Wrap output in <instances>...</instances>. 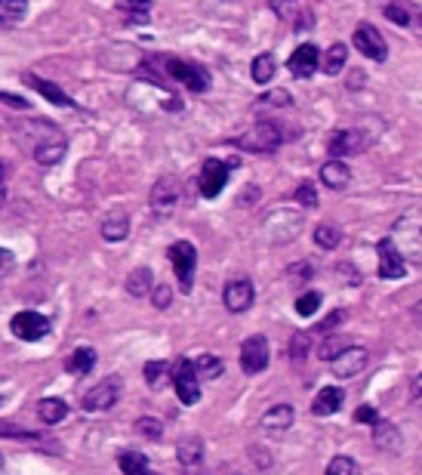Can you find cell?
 Returning a JSON list of instances; mask_svg holds the SVG:
<instances>
[{
	"instance_id": "1",
	"label": "cell",
	"mask_w": 422,
	"mask_h": 475,
	"mask_svg": "<svg viewBox=\"0 0 422 475\" xmlns=\"http://www.w3.org/2000/svg\"><path fill=\"white\" fill-rule=\"evenodd\" d=\"M16 136L19 146L40 164V167H56L68 151V139L53 121H40V118H25L16 121Z\"/></svg>"
},
{
	"instance_id": "2",
	"label": "cell",
	"mask_w": 422,
	"mask_h": 475,
	"mask_svg": "<svg viewBox=\"0 0 422 475\" xmlns=\"http://www.w3.org/2000/svg\"><path fill=\"white\" fill-rule=\"evenodd\" d=\"M161 62H164L166 75H170L173 81H179L185 90H192V93H207L210 90V75H207L203 65L176 59V56H161Z\"/></svg>"
},
{
	"instance_id": "3",
	"label": "cell",
	"mask_w": 422,
	"mask_h": 475,
	"mask_svg": "<svg viewBox=\"0 0 422 475\" xmlns=\"http://www.w3.org/2000/svg\"><path fill=\"white\" fill-rule=\"evenodd\" d=\"M281 142H283L281 127L274 121H259L256 127H250L247 133L238 136L235 146L244 151H256V155H268V151L281 148Z\"/></svg>"
},
{
	"instance_id": "4",
	"label": "cell",
	"mask_w": 422,
	"mask_h": 475,
	"mask_svg": "<svg viewBox=\"0 0 422 475\" xmlns=\"http://www.w3.org/2000/svg\"><path fill=\"white\" fill-rule=\"evenodd\" d=\"M231 167H238L235 161H220V157H207L203 161V167H201V176H198V189L203 198H220L222 189H225V183H229V173Z\"/></svg>"
},
{
	"instance_id": "5",
	"label": "cell",
	"mask_w": 422,
	"mask_h": 475,
	"mask_svg": "<svg viewBox=\"0 0 422 475\" xmlns=\"http://www.w3.org/2000/svg\"><path fill=\"white\" fill-rule=\"evenodd\" d=\"M173 386H176V395L182 405H198L201 401V377L198 367H194L192 358H179L173 364Z\"/></svg>"
},
{
	"instance_id": "6",
	"label": "cell",
	"mask_w": 422,
	"mask_h": 475,
	"mask_svg": "<svg viewBox=\"0 0 422 475\" xmlns=\"http://www.w3.org/2000/svg\"><path fill=\"white\" fill-rule=\"evenodd\" d=\"M179 198H182L179 179L161 176V179L155 183V189H151V194H148V207H151V213H155L157 220H166V216L176 213Z\"/></svg>"
},
{
	"instance_id": "7",
	"label": "cell",
	"mask_w": 422,
	"mask_h": 475,
	"mask_svg": "<svg viewBox=\"0 0 422 475\" xmlns=\"http://www.w3.org/2000/svg\"><path fill=\"white\" fill-rule=\"evenodd\" d=\"M170 263H173V272H176V278H179L182 293H192L194 269H198V250H194V244H188V241L173 244V247H170Z\"/></svg>"
},
{
	"instance_id": "8",
	"label": "cell",
	"mask_w": 422,
	"mask_h": 475,
	"mask_svg": "<svg viewBox=\"0 0 422 475\" xmlns=\"http://www.w3.org/2000/svg\"><path fill=\"white\" fill-rule=\"evenodd\" d=\"M49 318L47 315H40V312H31V309H22V312L13 315V321H10V330L19 336V340H25V343H38L43 340V336L49 334Z\"/></svg>"
},
{
	"instance_id": "9",
	"label": "cell",
	"mask_w": 422,
	"mask_h": 475,
	"mask_svg": "<svg viewBox=\"0 0 422 475\" xmlns=\"http://www.w3.org/2000/svg\"><path fill=\"white\" fill-rule=\"evenodd\" d=\"M121 399V380L118 377H105L102 383H96L90 392L84 395V410L86 414H102V410H112Z\"/></svg>"
},
{
	"instance_id": "10",
	"label": "cell",
	"mask_w": 422,
	"mask_h": 475,
	"mask_svg": "<svg viewBox=\"0 0 422 475\" xmlns=\"http://www.w3.org/2000/svg\"><path fill=\"white\" fill-rule=\"evenodd\" d=\"M268 358H272V349H268V340L262 334L247 336L241 345V371L247 377H256L268 367Z\"/></svg>"
},
{
	"instance_id": "11",
	"label": "cell",
	"mask_w": 422,
	"mask_h": 475,
	"mask_svg": "<svg viewBox=\"0 0 422 475\" xmlns=\"http://www.w3.org/2000/svg\"><path fill=\"white\" fill-rule=\"evenodd\" d=\"M376 254H380V265H376V272H380V278L385 281H398L404 278L407 272V263H404V254L398 250L395 238H382L380 247H376Z\"/></svg>"
},
{
	"instance_id": "12",
	"label": "cell",
	"mask_w": 422,
	"mask_h": 475,
	"mask_svg": "<svg viewBox=\"0 0 422 475\" xmlns=\"http://www.w3.org/2000/svg\"><path fill=\"white\" fill-rule=\"evenodd\" d=\"M352 40H355V49L367 56L370 62H385V59H389V43H385V38L380 34V28H373V25L355 28Z\"/></svg>"
},
{
	"instance_id": "13",
	"label": "cell",
	"mask_w": 422,
	"mask_h": 475,
	"mask_svg": "<svg viewBox=\"0 0 422 475\" xmlns=\"http://www.w3.org/2000/svg\"><path fill=\"white\" fill-rule=\"evenodd\" d=\"M367 364H370V352L364 345H348L342 355H337L330 362V373L339 380H348V377H358Z\"/></svg>"
},
{
	"instance_id": "14",
	"label": "cell",
	"mask_w": 422,
	"mask_h": 475,
	"mask_svg": "<svg viewBox=\"0 0 422 475\" xmlns=\"http://www.w3.org/2000/svg\"><path fill=\"white\" fill-rule=\"evenodd\" d=\"M253 300H256V291H253V281H247V278L229 281L222 291V302L231 315H244L247 309L253 306Z\"/></svg>"
},
{
	"instance_id": "15",
	"label": "cell",
	"mask_w": 422,
	"mask_h": 475,
	"mask_svg": "<svg viewBox=\"0 0 422 475\" xmlns=\"http://www.w3.org/2000/svg\"><path fill=\"white\" fill-rule=\"evenodd\" d=\"M268 6L274 10V16L290 22L296 31H309V28L315 25V16H311V10L302 0H268Z\"/></svg>"
},
{
	"instance_id": "16",
	"label": "cell",
	"mask_w": 422,
	"mask_h": 475,
	"mask_svg": "<svg viewBox=\"0 0 422 475\" xmlns=\"http://www.w3.org/2000/svg\"><path fill=\"white\" fill-rule=\"evenodd\" d=\"M370 146V136L364 130H337L330 136V155L346 157V155H361Z\"/></svg>"
},
{
	"instance_id": "17",
	"label": "cell",
	"mask_w": 422,
	"mask_h": 475,
	"mask_svg": "<svg viewBox=\"0 0 422 475\" xmlns=\"http://www.w3.org/2000/svg\"><path fill=\"white\" fill-rule=\"evenodd\" d=\"M290 71H293V77H311L318 68H321V53H318L315 43H300V47L293 49V56L287 59Z\"/></svg>"
},
{
	"instance_id": "18",
	"label": "cell",
	"mask_w": 422,
	"mask_h": 475,
	"mask_svg": "<svg viewBox=\"0 0 422 475\" xmlns=\"http://www.w3.org/2000/svg\"><path fill=\"white\" fill-rule=\"evenodd\" d=\"M293 423H296L293 405H274V408H268L265 414H262L259 429L265 432V435H283V432L293 426Z\"/></svg>"
},
{
	"instance_id": "19",
	"label": "cell",
	"mask_w": 422,
	"mask_h": 475,
	"mask_svg": "<svg viewBox=\"0 0 422 475\" xmlns=\"http://www.w3.org/2000/svg\"><path fill=\"white\" fill-rule=\"evenodd\" d=\"M176 460H179V470L185 475L198 472L203 463V438L201 435H185L176 444Z\"/></svg>"
},
{
	"instance_id": "20",
	"label": "cell",
	"mask_w": 422,
	"mask_h": 475,
	"mask_svg": "<svg viewBox=\"0 0 422 475\" xmlns=\"http://www.w3.org/2000/svg\"><path fill=\"white\" fill-rule=\"evenodd\" d=\"M373 444L380 451H385V453H401V448H404V435H401V429L395 426L391 420H376L373 423Z\"/></svg>"
},
{
	"instance_id": "21",
	"label": "cell",
	"mask_w": 422,
	"mask_h": 475,
	"mask_svg": "<svg viewBox=\"0 0 422 475\" xmlns=\"http://www.w3.org/2000/svg\"><path fill=\"white\" fill-rule=\"evenodd\" d=\"M321 183L333 192L348 189V183H352V167H348L342 157H330V161L321 167Z\"/></svg>"
},
{
	"instance_id": "22",
	"label": "cell",
	"mask_w": 422,
	"mask_h": 475,
	"mask_svg": "<svg viewBox=\"0 0 422 475\" xmlns=\"http://www.w3.org/2000/svg\"><path fill=\"white\" fill-rule=\"evenodd\" d=\"M342 401H346V392H342L339 386H324L321 392L315 395V401H311V414L315 417H330L342 410Z\"/></svg>"
},
{
	"instance_id": "23",
	"label": "cell",
	"mask_w": 422,
	"mask_h": 475,
	"mask_svg": "<svg viewBox=\"0 0 422 475\" xmlns=\"http://www.w3.org/2000/svg\"><path fill=\"white\" fill-rule=\"evenodd\" d=\"M25 81H28V86H34V90H38L40 96L47 99V103L59 105V108L75 105V103H71V96H68V93H62L59 86H56L53 81H47V77H38V75H31V71H28V75H25Z\"/></svg>"
},
{
	"instance_id": "24",
	"label": "cell",
	"mask_w": 422,
	"mask_h": 475,
	"mask_svg": "<svg viewBox=\"0 0 422 475\" xmlns=\"http://www.w3.org/2000/svg\"><path fill=\"white\" fill-rule=\"evenodd\" d=\"M127 235H130V216L123 211H112L102 220V238H105L108 244H118Z\"/></svg>"
},
{
	"instance_id": "25",
	"label": "cell",
	"mask_w": 422,
	"mask_h": 475,
	"mask_svg": "<svg viewBox=\"0 0 422 475\" xmlns=\"http://www.w3.org/2000/svg\"><path fill=\"white\" fill-rule=\"evenodd\" d=\"M155 291V275H151L148 265H139L127 275V293L130 297H145V293Z\"/></svg>"
},
{
	"instance_id": "26",
	"label": "cell",
	"mask_w": 422,
	"mask_h": 475,
	"mask_svg": "<svg viewBox=\"0 0 422 475\" xmlns=\"http://www.w3.org/2000/svg\"><path fill=\"white\" fill-rule=\"evenodd\" d=\"M118 466H121L123 475H157L148 466V460H145L142 453H136V451H121L118 453Z\"/></svg>"
},
{
	"instance_id": "27",
	"label": "cell",
	"mask_w": 422,
	"mask_h": 475,
	"mask_svg": "<svg viewBox=\"0 0 422 475\" xmlns=\"http://www.w3.org/2000/svg\"><path fill=\"white\" fill-rule=\"evenodd\" d=\"M93 364H96V349H90V345H81V349H75V352L68 355V362H65L68 373H77V377L90 373Z\"/></svg>"
},
{
	"instance_id": "28",
	"label": "cell",
	"mask_w": 422,
	"mask_h": 475,
	"mask_svg": "<svg viewBox=\"0 0 422 475\" xmlns=\"http://www.w3.org/2000/svg\"><path fill=\"white\" fill-rule=\"evenodd\" d=\"M38 417L47 426H56V423H62L68 417V405L62 399H43L38 405Z\"/></svg>"
},
{
	"instance_id": "29",
	"label": "cell",
	"mask_w": 422,
	"mask_h": 475,
	"mask_svg": "<svg viewBox=\"0 0 422 475\" xmlns=\"http://www.w3.org/2000/svg\"><path fill=\"white\" fill-rule=\"evenodd\" d=\"M28 16V0H0V25H19Z\"/></svg>"
},
{
	"instance_id": "30",
	"label": "cell",
	"mask_w": 422,
	"mask_h": 475,
	"mask_svg": "<svg viewBox=\"0 0 422 475\" xmlns=\"http://www.w3.org/2000/svg\"><path fill=\"white\" fill-rule=\"evenodd\" d=\"M346 59H348V49H346V43H333V47L324 53L321 71H327V75H339V71H342V65H346Z\"/></svg>"
},
{
	"instance_id": "31",
	"label": "cell",
	"mask_w": 422,
	"mask_h": 475,
	"mask_svg": "<svg viewBox=\"0 0 422 475\" xmlns=\"http://www.w3.org/2000/svg\"><path fill=\"white\" fill-rule=\"evenodd\" d=\"M339 241H342V229L333 226V222H321V226L315 229V244H318L321 250L339 247Z\"/></svg>"
},
{
	"instance_id": "32",
	"label": "cell",
	"mask_w": 422,
	"mask_h": 475,
	"mask_svg": "<svg viewBox=\"0 0 422 475\" xmlns=\"http://www.w3.org/2000/svg\"><path fill=\"white\" fill-rule=\"evenodd\" d=\"M274 71H278V65H274L272 53H262V56L253 59V81L256 84H268L274 77Z\"/></svg>"
},
{
	"instance_id": "33",
	"label": "cell",
	"mask_w": 422,
	"mask_h": 475,
	"mask_svg": "<svg viewBox=\"0 0 422 475\" xmlns=\"http://www.w3.org/2000/svg\"><path fill=\"white\" fill-rule=\"evenodd\" d=\"M118 10L130 22H145L148 19V10H151V0H118Z\"/></svg>"
},
{
	"instance_id": "34",
	"label": "cell",
	"mask_w": 422,
	"mask_h": 475,
	"mask_svg": "<svg viewBox=\"0 0 422 475\" xmlns=\"http://www.w3.org/2000/svg\"><path fill=\"white\" fill-rule=\"evenodd\" d=\"M194 367H198L201 380H216V377H222V371H225L220 355H201L198 362H194Z\"/></svg>"
},
{
	"instance_id": "35",
	"label": "cell",
	"mask_w": 422,
	"mask_h": 475,
	"mask_svg": "<svg viewBox=\"0 0 422 475\" xmlns=\"http://www.w3.org/2000/svg\"><path fill=\"white\" fill-rule=\"evenodd\" d=\"M166 377H173V367L166 362H148L145 364V380H148L151 389H161Z\"/></svg>"
},
{
	"instance_id": "36",
	"label": "cell",
	"mask_w": 422,
	"mask_h": 475,
	"mask_svg": "<svg viewBox=\"0 0 422 475\" xmlns=\"http://www.w3.org/2000/svg\"><path fill=\"white\" fill-rule=\"evenodd\" d=\"M324 475H361V466L355 463L352 457H346V453H339V457L330 460V466L324 470Z\"/></svg>"
},
{
	"instance_id": "37",
	"label": "cell",
	"mask_w": 422,
	"mask_h": 475,
	"mask_svg": "<svg viewBox=\"0 0 422 475\" xmlns=\"http://www.w3.org/2000/svg\"><path fill=\"white\" fill-rule=\"evenodd\" d=\"M318 309H321V293H318V291H309V293H302V297L296 300V315H302V318H311Z\"/></svg>"
},
{
	"instance_id": "38",
	"label": "cell",
	"mask_w": 422,
	"mask_h": 475,
	"mask_svg": "<svg viewBox=\"0 0 422 475\" xmlns=\"http://www.w3.org/2000/svg\"><path fill=\"white\" fill-rule=\"evenodd\" d=\"M136 432H139L142 438H148V442H161L164 426L155 420V417H139V420H136Z\"/></svg>"
},
{
	"instance_id": "39",
	"label": "cell",
	"mask_w": 422,
	"mask_h": 475,
	"mask_svg": "<svg viewBox=\"0 0 422 475\" xmlns=\"http://www.w3.org/2000/svg\"><path fill=\"white\" fill-rule=\"evenodd\" d=\"M385 16L395 22V25L410 28V22H413V6H410V4H389V6H385Z\"/></svg>"
},
{
	"instance_id": "40",
	"label": "cell",
	"mask_w": 422,
	"mask_h": 475,
	"mask_svg": "<svg viewBox=\"0 0 422 475\" xmlns=\"http://www.w3.org/2000/svg\"><path fill=\"white\" fill-rule=\"evenodd\" d=\"M346 349H348V345L342 343V336H327V340L321 343V349H318V355H321V362L330 364L333 358L342 355V352H346Z\"/></svg>"
},
{
	"instance_id": "41",
	"label": "cell",
	"mask_w": 422,
	"mask_h": 475,
	"mask_svg": "<svg viewBox=\"0 0 422 475\" xmlns=\"http://www.w3.org/2000/svg\"><path fill=\"white\" fill-rule=\"evenodd\" d=\"M309 349H311L309 334H293V340H290V358H293V362H305Z\"/></svg>"
},
{
	"instance_id": "42",
	"label": "cell",
	"mask_w": 422,
	"mask_h": 475,
	"mask_svg": "<svg viewBox=\"0 0 422 475\" xmlns=\"http://www.w3.org/2000/svg\"><path fill=\"white\" fill-rule=\"evenodd\" d=\"M0 438H28V442H34V438H38V432L22 429V426H16V423L0 420Z\"/></svg>"
},
{
	"instance_id": "43",
	"label": "cell",
	"mask_w": 422,
	"mask_h": 475,
	"mask_svg": "<svg viewBox=\"0 0 422 475\" xmlns=\"http://www.w3.org/2000/svg\"><path fill=\"white\" fill-rule=\"evenodd\" d=\"M296 201H300L302 207H309V211H315L318 207V192L311 183H300V189H296Z\"/></svg>"
},
{
	"instance_id": "44",
	"label": "cell",
	"mask_w": 422,
	"mask_h": 475,
	"mask_svg": "<svg viewBox=\"0 0 422 475\" xmlns=\"http://www.w3.org/2000/svg\"><path fill=\"white\" fill-rule=\"evenodd\" d=\"M151 300H155L157 309H170V302H173L170 287H166V284H155V291H151Z\"/></svg>"
},
{
	"instance_id": "45",
	"label": "cell",
	"mask_w": 422,
	"mask_h": 475,
	"mask_svg": "<svg viewBox=\"0 0 422 475\" xmlns=\"http://www.w3.org/2000/svg\"><path fill=\"white\" fill-rule=\"evenodd\" d=\"M256 105H259V108H262V105H290V93H283V90L268 93V96H262Z\"/></svg>"
},
{
	"instance_id": "46",
	"label": "cell",
	"mask_w": 422,
	"mask_h": 475,
	"mask_svg": "<svg viewBox=\"0 0 422 475\" xmlns=\"http://www.w3.org/2000/svg\"><path fill=\"white\" fill-rule=\"evenodd\" d=\"M376 420H380V414H376L370 405H361L358 410H355V423H370V426H373Z\"/></svg>"
},
{
	"instance_id": "47",
	"label": "cell",
	"mask_w": 422,
	"mask_h": 475,
	"mask_svg": "<svg viewBox=\"0 0 422 475\" xmlns=\"http://www.w3.org/2000/svg\"><path fill=\"white\" fill-rule=\"evenodd\" d=\"M410 399H413V405L422 408V371H419V377L413 380V386H410Z\"/></svg>"
},
{
	"instance_id": "48",
	"label": "cell",
	"mask_w": 422,
	"mask_h": 475,
	"mask_svg": "<svg viewBox=\"0 0 422 475\" xmlns=\"http://www.w3.org/2000/svg\"><path fill=\"white\" fill-rule=\"evenodd\" d=\"M0 103H6V105H13V108H28V99H22V96H10V93H0Z\"/></svg>"
},
{
	"instance_id": "49",
	"label": "cell",
	"mask_w": 422,
	"mask_h": 475,
	"mask_svg": "<svg viewBox=\"0 0 422 475\" xmlns=\"http://www.w3.org/2000/svg\"><path fill=\"white\" fill-rule=\"evenodd\" d=\"M6 204V164L0 161V207Z\"/></svg>"
},
{
	"instance_id": "50",
	"label": "cell",
	"mask_w": 422,
	"mask_h": 475,
	"mask_svg": "<svg viewBox=\"0 0 422 475\" xmlns=\"http://www.w3.org/2000/svg\"><path fill=\"white\" fill-rule=\"evenodd\" d=\"M10 263H13L10 250H4V247H0V272H6V269H10Z\"/></svg>"
},
{
	"instance_id": "51",
	"label": "cell",
	"mask_w": 422,
	"mask_h": 475,
	"mask_svg": "<svg viewBox=\"0 0 422 475\" xmlns=\"http://www.w3.org/2000/svg\"><path fill=\"white\" fill-rule=\"evenodd\" d=\"M410 28H413V31H417L419 38H422V13H419V10H413V22H410Z\"/></svg>"
},
{
	"instance_id": "52",
	"label": "cell",
	"mask_w": 422,
	"mask_h": 475,
	"mask_svg": "<svg viewBox=\"0 0 422 475\" xmlns=\"http://www.w3.org/2000/svg\"><path fill=\"white\" fill-rule=\"evenodd\" d=\"M413 312H417V318H422V302H417V306H413Z\"/></svg>"
},
{
	"instance_id": "53",
	"label": "cell",
	"mask_w": 422,
	"mask_h": 475,
	"mask_svg": "<svg viewBox=\"0 0 422 475\" xmlns=\"http://www.w3.org/2000/svg\"><path fill=\"white\" fill-rule=\"evenodd\" d=\"M0 472H4V457H0Z\"/></svg>"
},
{
	"instance_id": "54",
	"label": "cell",
	"mask_w": 422,
	"mask_h": 475,
	"mask_svg": "<svg viewBox=\"0 0 422 475\" xmlns=\"http://www.w3.org/2000/svg\"><path fill=\"white\" fill-rule=\"evenodd\" d=\"M0 401H4V399H0Z\"/></svg>"
}]
</instances>
